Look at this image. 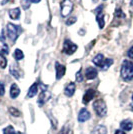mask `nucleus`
Instances as JSON below:
<instances>
[{
    "mask_svg": "<svg viewBox=\"0 0 133 134\" xmlns=\"http://www.w3.org/2000/svg\"><path fill=\"white\" fill-rule=\"evenodd\" d=\"M76 80L79 81V82H81L82 81V76H81V70H79L76 74Z\"/></svg>",
    "mask_w": 133,
    "mask_h": 134,
    "instance_id": "obj_29",
    "label": "nucleus"
},
{
    "mask_svg": "<svg viewBox=\"0 0 133 134\" xmlns=\"http://www.w3.org/2000/svg\"><path fill=\"white\" fill-rule=\"evenodd\" d=\"M90 117H91V114L86 108H82L78 113V121L79 122H85V121L89 120Z\"/></svg>",
    "mask_w": 133,
    "mask_h": 134,
    "instance_id": "obj_8",
    "label": "nucleus"
},
{
    "mask_svg": "<svg viewBox=\"0 0 133 134\" xmlns=\"http://www.w3.org/2000/svg\"><path fill=\"white\" fill-rule=\"evenodd\" d=\"M55 70L56 78L59 80V79H61L64 76V74L66 72V67L64 66V65H62V64H60L59 62H55Z\"/></svg>",
    "mask_w": 133,
    "mask_h": 134,
    "instance_id": "obj_9",
    "label": "nucleus"
},
{
    "mask_svg": "<svg viewBox=\"0 0 133 134\" xmlns=\"http://www.w3.org/2000/svg\"><path fill=\"white\" fill-rule=\"evenodd\" d=\"M5 93V87H4V84L2 82H0V96H3Z\"/></svg>",
    "mask_w": 133,
    "mask_h": 134,
    "instance_id": "obj_26",
    "label": "nucleus"
},
{
    "mask_svg": "<svg viewBox=\"0 0 133 134\" xmlns=\"http://www.w3.org/2000/svg\"><path fill=\"white\" fill-rule=\"evenodd\" d=\"M130 3H131V7L133 8V0H130Z\"/></svg>",
    "mask_w": 133,
    "mask_h": 134,
    "instance_id": "obj_35",
    "label": "nucleus"
},
{
    "mask_svg": "<svg viewBox=\"0 0 133 134\" xmlns=\"http://www.w3.org/2000/svg\"><path fill=\"white\" fill-rule=\"evenodd\" d=\"M63 52L67 54V55H71L75 51L77 50V45L75 43H73L71 40L66 39L63 43Z\"/></svg>",
    "mask_w": 133,
    "mask_h": 134,
    "instance_id": "obj_5",
    "label": "nucleus"
},
{
    "mask_svg": "<svg viewBox=\"0 0 133 134\" xmlns=\"http://www.w3.org/2000/svg\"><path fill=\"white\" fill-rule=\"evenodd\" d=\"M97 75H98V72H97V70L95 69L94 67H88L86 69V71H85V77L88 80H92V79L96 78Z\"/></svg>",
    "mask_w": 133,
    "mask_h": 134,
    "instance_id": "obj_11",
    "label": "nucleus"
},
{
    "mask_svg": "<svg viewBox=\"0 0 133 134\" xmlns=\"http://www.w3.org/2000/svg\"><path fill=\"white\" fill-rule=\"evenodd\" d=\"M132 101H133V94H132Z\"/></svg>",
    "mask_w": 133,
    "mask_h": 134,
    "instance_id": "obj_36",
    "label": "nucleus"
},
{
    "mask_svg": "<svg viewBox=\"0 0 133 134\" xmlns=\"http://www.w3.org/2000/svg\"><path fill=\"white\" fill-rule=\"evenodd\" d=\"M112 64H113V60L110 59V58H107V59H105V62H104V65L102 67V69L106 70V69H108Z\"/></svg>",
    "mask_w": 133,
    "mask_h": 134,
    "instance_id": "obj_24",
    "label": "nucleus"
},
{
    "mask_svg": "<svg viewBox=\"0 0 133 134\" xmlns=\"http://www.w3.org/2000/svg\"><path fill=\"white\" fill-rule=\"evenodd\" d=\"M75 22H76V17H72V18H69V20H67L66 24L67 25H71Z\"/></svg>",
    "mask_w": 133,
    "mask_h": 134,
    "instance_id": "obj_28",
    "label": "nucleus"
},
{
    "mask_svg": "<svg viewBox=\"0 0 133 134\" xmlns=\"http://www.w3.org/2000/svg\"><path fill=\"white\" fill-rule=\"evenodd\" d=\"M13 56H14L15 60H17V61H20L24 58V54H23V52L20 49H15Z\"/></svg>",
    "mask_w": 133,
    "mask_h": 134,
    "instance_id": "obj_19",
    "label": "nucleus"
},
{
    "mask_svg": "<svg viewBox=\"0 0 133 134\" xmlns=\"http://www.w3.org/2000/svg\"><path fill=\"white\" fill-rule=\"evenodd\" d=\"M120 127L123 131H130L133 128V122L130 119H125V120L121 121Z\"/></svg>",
    "mask_w": 133,
    "mask_h": 134,
    "instance_id": "obj_13",
    "label": "nucleus"
},
{
    "mask_svg": "<svg viewBox=\"0 0 133 134\" xmlns=\"http://www.w3.org/2000/svg\"><path fill=\"white\" fill-rule=\"evenodd\" d=\"M92 134H107V128H106L104 125L100 124V125L95 127Z\"/></svg>",
    "mask_w": 133,
    "mask_h": 134,
    "instance_id": "obj_18",
    "label": "nucleus"
},
{
    "mask_svg": "<svg viewBox=\"0 0 133 134\" xmlns=\"http://www.w3.org/2000/svg\"><path fill=\"white\" fill-rule=\"evenodd\" d=\"M9 17L13 19V20H18L19 17H20V14H21V11H20V8H13V9H10L9 12Z\"/></svg>",
    "mask_w": 133,
    "mask_h": 134,
    "instance_id": "obj_16",
    "label": "nucleus"
},
{
    "mask_svg": "<svg viewBox=\"0 0 133 134\" xmlns=\"http://www.w3.org/2000/svg\"><path fill=\"white\" fill-rule=\"evenodd\" d=\"M9 112H10V114H11L12 116H15V117H18V116H20V111L16 109V108H14V107H10L9 108Z\"/></svg>",
    "mask_w": 133,
    "mask_h": 134,
    "instance_id": "obj_23",
    "label": "nucleus"
},
{
    "mask_svg": "<svg viewBox=\"0 0 133 134\" xmlns=\"http://www.w3.org/2000/svg\"><path fill=\"white\" fill-rule=\"evenodd\" d=\"M115 17H125V15L123 14L121 9H117L116 12H115Z\"/></svg>",
    "mask_w": 133,
    "mask_h": 134,
    "instance_id": "obj_27",
    "label": "nucleus"
},
{
    "mask_svg": "<svg viewBox=\"0 0 133 134\" xmlns=\"http://www.w3.org/2000/svg\"><path fill=\"white\" fill-rule=\"evenodd\" d=\"M121 78L124 81H131L133 79V63L129 60H124L120 70Z\"/></svg>",
    "mask_w": 133,
    "mask_h": 134,
    "instance_id": "obj_1",
    "label": "nucleus"
},
{
    "mask_svg": "<svg viewBox=\"0 0 133 134\" xmlns=\"http://www.w3.org/2000/svg\"><path fill=\"white\" fill-rule=\"evenodd\" d=\"M95 94H96V91H95L94 89H88L87 90V91L84 93L83 99H82L84 104L89 103V102H90V101L92 100V99L95 97Z\"/></svg>",
    "mask_w": 133,
    "mask_h": 134,
    "instance_id": "obj_10",
    "label": "nucleus"
},
{
    "mask_svg": "<svg viewBox=\"0 0 133 134\" xmlns=\"http://www.w3.org/2000/svg\"><path fill=\"white\" fill-rule=\"evenodd\" d=\"M92 62L94 63L96 66L101 67V68H102L103 65H104V62H105V58H104V56L102 55V54H97V55L93 58Z\"/></svg>",
    "mask_w": 133,
    "mask_h": 134,
    "instance_id": "obj_15",
    "label": "nucleus"
},
{
    "mask_svg": "<svg viewBox=\"0 0 133 134\" xmlns=\"http://www.w3.org/2000/svg\"><path fill=\"white\" fill-rule=\"evenodd\" d=\"M50 97H51V94H50L49 92L46 91V90H43V91L39 94L38 102H37L39 106H43L45 103L50 99Z\"/></svg>",
    "mask_w": 133,
    "mask_h": 134,
    "instance_id": "obj_7",
    "label": "nucleus"
},
{
    "mask_svg": "<svg viewBox=\"0 0 133 134\" xmlns=\"http://www.w3.org/2000/svg\"><path fill=\"white\" fill-rule=\"evenodd\" d=\"M3 52L5 53V54H8V46H6V44H4V47H3Z\"/></svg>",
    "mask_w": 133,
    "mask_h": 134,
    "instance_id": "obj_32",
    "label": "nucleus"
},
{
    "mask_svg": "<svg viewBox=\"0 0 133 134\" xmlns=\"http://www.w3.org/2000/svg\"><path fill=\"white\" fill-rule=\"evenodd\" d=\"M20 94V88L18 87V85L15 83H13L10 87V97L12 99H15L17 98Z\"/></svg>",
    "mask_w": 133,
    "mask_h": 134,
    "instance_id": "obj_14",
    "label": "nucleus"
},
{
    "mask_svg": "<svg viewBox=\"0 0 133 134\" xmlns=\"http://www.w3.org/2000/svg\"><path fill=\"white\" fill-rule=\"evenodd\" d=\"M10 73H11L12 75H13V76H14L15 78H17V79H19V78H20V76H21L20 72L17 70L16 68H14L13 66L10 67Z\"/></svg>",
    "mask_w": 133,
    "mask_h": 134,
    "instance_id": "obj_22",
    "label": "nucleus"
},
{
    "mask_svg": "<svg viewBox=\"0 0 133 134\" xmlns=\"http://www.w3.org/2000/svg\"><path fill=\"white\" fill-rule=\"evenodd\" d=\"M37 93H38V84L34 83L30 86V88L28 90L27 97L28 98H32V97H34Z\"/></svg>",
    "mask_w": 133,
    "mask_h": 134,
    "instance_id": "obj_17",
    "label": "nucleus"
},
{
    "mask_svg": "<svg viewBox=\"0 0 133 134\" xmlns=\"http://www.w3.org/2000/svg\"><path fill=\"white\" fill-rule=\"evenodd\" d=\"M102 6H99L95 11H96V20H97V23H98V26H99L100 29L104 27L105 23H104V15H103V12L101 11L102 10Z\"/></svg>",
    "mask_w": 133,
    "mask_h": 134,
    "instance_id": "obj_6",
    "label": "nucleus"
},
{
    "mask_svg": "<svg viewBox=\"0 0 133 134\" xmlns=\"http://www.w3.org/2000/svg\"><path fill=\"white\" fill-rule=\"evenodd\" d=\"M20 31H21L20 27H19L18 25L13 24V23H8L7 26H6L7 36H8V38L11 40L12 42H15V41H16Z\"/></svg>",
    "mask_w": 133,
    "mask_h": 134,
    "instance_id": "obj_2",
    "label": "nucleus"
},
{
    "mask_svg": "<svg viewBox=\"0 0 133 134\" xmlns=\"http://www.w3.org/2000/svg\"><path fill=\"white\" fill-rule=\"evenodd\" d=\"M31 2H33V3H38V2H40L41 0H30Z\"/></svg>",
    "mask_w": 133,
    "mask_h": 134,
    "instance_id": "obj_34",
    "label": "nucleus"
},
{
    "mask_svg": "<svg viewBox=\"0 0 133 134\" xmlns=\"http://www.w3.org/2000/svg\"><path fill=\"white\" fill-rule=\"evenodd\" d=\"M30 4H31V1L30 0H21V6L24 10H27L28 8L30 7Z\"/></svg>",
    "mask_w": 133,
    "mask_h": 134,
    "instance_id": "obj_25",
    "label": "nucleus"
},
{
    "mask_svg": "<svg viewBox=\"0 0 133 134\" xmlns=\"http://www.w3.org/2000/svg\"><path fill=\"white\" fill-rule=\"evenodd\" d=\"M58 134H68V133H67V131L65 130V129H62Z\"/></svg>",
    "mask_w": 133,
    "mask_h": 134,
    "instance_id": "obj_33",
    "label": "nucleus"
},
{
    "mask_svg": "<svg viewBox=\"0 0 133 134\" xmlns=\"http://www.w3.org/2000/svg\"><path fill=\"white\" fill-rule=\"evenodd\" d=\"M73 9V3L71 0H63L60 4V11L62 17H67Z\"/></svg>",
    "mask_w": 133,
    "mask_h": 134,
    "instance_id": "obj_4",
    "label": "nucleus"
},
{
    "mask_svg": "<svg viewBox=\"0 0 133 134\" xmlns=\"http://www.w3.org/2000/svg\"><path fill=\"white\" fill-rule=\"evenodd\" d=\"M6 66H7V59L5 58V56L3 55V53L0 52V67L2 69H4L6 68Z\"/></svg>",
    "mask_w": 133,
    "mask_h": 134,
    "instance_id": "obj_20",
    "label": "nucleus"
},
{
    "mask_svg": "<svg viewBox=\"0 0 133 134\" xmlns=\"http://www.w3.org/2000/svg\"><path fill=\"white\" fill-rule=\"evenodd\" d=\"M3 134H16V131L12 125H8L3 129Z\"/></svg>",
    "mask_w": 133,
    "mask_h": 134,
    "instance_id": "obj_21",
    "label": "nucleus"
},
{
    "mask_svg": "<svg viewBox=\"0 0 133 134\" xmlns=\"http://www.w3.org/2000/svg\"><path fill=\"white\" fill-rule=\"evenodd\" d=\"M127 55H128V57L129 58H131V59H133V46L128 50V52H127Z\"/></svg>",
    "mask_w": 133,
    "mask_h": 134,
    "instance_id": "obj_30",
    "label": "nucleus"
},
{
    "mask_svg": "<svg viewBox=\"0 0 133 134\" xmlns=\"http://www.w3.org/2000/svg\"><path fill=\"white\" fill-rule=\"evenodd\" d=\"M75 89H76V86H75V83L73 82H70L69 84H67L65 89H64V94L68 96V97H71L74 93H75Z\"/></svg>",
    "mask_w": 133,
    "mask_h": 134,
    "instance_id": "obj_12",
    "label": "nucleus"
},
{
    "mask_svg": "<svg viewBox=\"0 0 133 134\" xmlns=\"http://www.w3.org/2000/svg\"><path fill=\"white\" fill-rule=\"evenodd\" d=\"M93 108H94L95 113L99 116V117H103L105 116L107 113V106L104 100L102 99H98V100L94 101L93 103Z\"/></svg>",
    "mask_w": 133,
    "mask_h": 134,
    "instance_id": "obj_3",
    "label": "nucleus"
},
{
    "mask_svg": "<svg viewBox=\"0 0 133 134\" xmlns=\"http://www.w3.org/2000/svg\"><path fill=\"white\" fill-rule=\"evenodd\" d=\"M115 134H126V133H125V131H123L122 129H118V130L115 131Z\"/></svg>",
    "mask_w": 133,
    "mask_h": 134,
    "instance_id": "obj_31",
    "label": "nucleus"
}]
</instances>
